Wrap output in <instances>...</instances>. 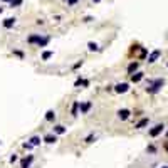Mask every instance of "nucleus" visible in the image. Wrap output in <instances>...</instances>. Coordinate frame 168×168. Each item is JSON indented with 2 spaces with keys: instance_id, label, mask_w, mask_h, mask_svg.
Returning <instances> with one entry per match:
<instances>
[{
  "instance_id": "1",
  "label": "nucleus",
  "mask_w": 168,
  "mask_h": 168,
  "mask_svg": "<svg viewBox=\"0 0 168 168\" xmlns=\"http://www.w3.org/2000/svg\"><path fill=\"white\" fill-rule=\"evenodd\" d=\"M148 83L151 84V86H150V88H146V93H150V94H155V93H158V91L163 88L165 81H163V79H155V81H148Z\"/></svg>"
},
{
  "instance_id": "2",
  "label": "nucleus",
  "mask_w": 168,
  "mask_h": 168,
  "mask_svg": "<svg viewBox=\"0 0 168 168\" xmlns=\"http://www.w3.org/2000/svg\"><path fill=\"white\" fill-rule=\"evenodd\" d=\"M128 89H130V84L128 83H121V84H116L114 86V91L118 94H123V93H126Z\"/></svg>"
},
{
  "instance_id": "3",
  "label": "nucleus",
  "mask_w": 168,
  "mask_h": 168,
  "mask_svg": "<svg viewBox=\"0 0 168 168\" xmlns=\"http://www.w3.org/2000/svg\"><path fill=\"white\" fill-rule=\"evenodd\" d=\"M163 128H165L163 125H156L155 128H151V130H150V136H151V138H155V136H158V135H161Z\"/></svg>"
},
{
  "instance_id": "4",
  "label": "nucleus",
  "mask_w": 168,
  "mask_h": 168,
  "mask_svg": "<svg viewBox=\"0 0 168 168\" xmlns=\"http://www.w3.org/2000/svg\"><path fill=\"white\" fill-rule=\"evenodd\" d=\"M79 108H81V114H88L89 109L93 108V103H91V101H86L83 104H79Z\"/></svg>"
},
{
  "instance_id": "5",
  "label": "nucleus",
  "mask_w": 168,
  "mask_h": 168,
  "mask_svg": "<svg viewBox=\"0 0 168 168\" xmlns=\"http://www.w3.org/2000/svg\"><path fill=\"white\" fill-rule=\"evenodd\" d=\"M32 161H34V155H29V156H25V158L20 161V168H29V167L32 165Z\"/></svg>"
},
{
  "instance_id": "6",
  "label": "nucleus",
  "mask_w": 168,
  "mask_h": 168,
  "mask_svg": "<svg viewBox=\"0 0 168 168\" xmlns=\"http://www.w3.org/2000/svg\"><path fill=\"white\" fill-rule=\"evenodd\" d=\"M44 141L47 143V145H54V143L57 141V136H56L54 133H49V135H46V136H44Z\"/></svg>"
},
{
  "instance_id": "7",
  "label": "nucleus",
  "mask_w": 168,
  "mask_h": 168,
  "mask_svg": "<svg viewBox=\"0 0 168 168\" xmlns=\"http://www.w3.org/2000/svg\"><path fill=\"white\" fill-rule=\"evenodd\" d=\"M49 42H51V37H49V35H41L39 42H37V46H39V47H46Z\"/></svg>"
},
{
  "instance_id": "8",
  "label": "nucleus",
  "mask_w": 168,
  "mask_h": 168,
  "mask_svg": "<svg viewBox=\"0 0 168 168\" xmlns=\"http://www.w3.org/2000/svg\"><path fill=\"white\" fill-rule=\"evenodd\" d=\"M130 114H131V111L130 109H119L118 111V118H119V119H128V118H130Z\"/></svg>"
},
{
  "instance_id": "9",
  "label": "nucleus",
  "mask_w": 168,
  "mask_h": 168,
  "mask_svg": "<svg viewBox=\"0 0 168 168\" xmlns=\"http://www.w3.org/2000/svg\"><path fill=\"white\" fill-rule=\"evenodd\" d=\"M15 17H9V19H5V20H4V27H5V29H12V27L15 25Z\"/></svg>"
},
{
  "instance_id": "10",
  "label": "nucleus",
  "mask_w": 168,
  "mask_h": 168,
  "mask_svg": "<svg viewBox=\"0 0 168 168\" xmlns=\"http://www.w3.org/2000/svg\"><path fill=\"white\" fill-rule=\"evenodd\" d=\"M160 56H161V52H160V51H153V52L150 54V57H148V62H150V64H153V62H155V61H156L158 57H160Z\"/></svg>"
},
{
  "instance_id": "11",
  "label": "nucleus",
  "mask_w": 168,
  "mask_h": 168,
  "mask_svg": "<svg viewBox=\"0 0 168 168\" xmlns=\"http://www.w3.org/2000/svg\"><path fill=\"white\" fill-rule=\"evenodd\" d=\"M39 39H41V34H32V35L27 37V42H29V44H37Z\"/></svg>"
},
{
  "instance_id": "12",
  "label": "nucleus",
  "mask_w": 168,
  "mask_h": 168,
  "mask_svg": "<svg viewBox=\"0 0 168 168\" xmlns=\"http://www.w3.org/2000/svg\"><path fill=\"white\" fill-rule=\"evenodd\" d=\"M79 113V101H74L72 103V108H71V114L72 116H77Z\"/></svg>"
},
{
  "instance_id": "13",
  "label": "nucleus",
  "mask_w": 168,
  "mask_h": 168,
  "mask_svg": "<svg viewBox=\"0 0 168 168\" xmlns=\"http://www.w3.org/2000/svg\"><path fill=\"white\" fill-rule=\"evenodd\" d=\"M64 133H66V128H64L62 125L54 126V135H64Z\"/></svg>"
},
{
  "instance_id": "14",
  "label": "nucleus",
  "mask_w": 168,
  "mask_h": 168,
  "mask_svg": "<svg viewBox=\"0 0 168 168\" xmlns=\"http://www.w3.org/2000/svg\"><path fill=\"white\" fill-rule=\"evenodd\" d=\"M146 125H148V118H143V119H140L136 123V126H135V128H136V130H141V128H145Z\"/></svg>"
},
{
  "instance_id": "15",
  "label": "nucleus",
  "mask_w": 168,
  "mask_h": 168,
  "mask_svg": "<svg viewBox=\"0 0 168 168\" xmlns=\"http://www.w3.org/2000/svg\"><path fill=\"white\" fill-rule=\"evenodd\" d=\"M138 66H140V64H138V62H131V64H130V66H128V74H133V72H136V71H138Z\"/></svg>"
},
{
  "instance_id": "16",
  "label": "nucleus",
  "mask_w": 168,
  "mask_h": 168,
  "mask_svg": "<svg viewBox=\"0 0 168 168\" xmlns=\"http://www.w3.org/2000/svg\"><path fill=\"white\" fill-rule=\"evenodd\" d=\"M143 79V72H135V74H131V81L133 83H140Z\"/></svg>"
},
{
  "instance_id": "17",
  "label": "nucleus",
  "mask_w": 168,
  "mask_h": 168,
  "mask_svg": "<svg viewBox=\"0 0 168 168\" xmlns=\"http://www.w3.org/2000/svg\"><path fill=\"white\" fill-rule=\"evenodd\" d=\"M88 49H89L91 52H96V51H99V46L96 42H88Z\"/></svg>"
},
{
  "instance_id": "18",
  "label": "nucleus",
  "mask_w": 168,
  "mask_h": 168,
  "mask_svg": "<svg viewBox=\"0 0 168 168\" xmlns=\"http://www.w3.org/2000/svg\"><path fill=\"white\" fill-rule=\"evenodd\" d=\"M46 119H47V121H54V119H56V113H54L52 109H49L47 113H46Z\"/></svg>"
},
{
  "instance_id": "19",
  "label": "nucleus",
  "mask_w": 168,
  "mask_h": 168,
  "mask_svg": "<svg viewBox=\"0 0 168 168\" xmlns=\"http://www.w3.org/2000/svg\"><path fill=\"white\" fill-rule=\"evenodd\" d=\"M30 145L32 146H39V145H41V138L39 136H32L30 138Z\"/></svg>"
},
{
  "instance_id": "20",
  "label": "nucleus",
  "mask_w": 168,
  "mask_h": 168,
  "mask_svg": "<svg viewBox=\"0 0 168 168\" xmlns=\"http://www.w3.org/2000/svg\"><path fill=\"white\" fill-rule=\"evenodd\" d=\"M52 51H46V52H44V54H42V61H47V59H51V57H52Z\"/></svg>"
},
{
  "instance_id": "21",
  "label": "nucleus",
  "mask_w": 168,
  "mask_h": 168,
  "mask_svg": "<svg viewBox=\"0 0 168 168\" xmlns=\"http://www.w3.org/2000/svg\"><path fill=\"white\" fill-rule=\"evenodd\" d=\"M24 4V0H10V7H20Z\"/></svg>"
},
{
  "instance_id": "22",
  "label": "nucleus",
  "mask_w": 168,
  "mask_h": 168,
  "mask_svg": "<svg viewBox=\"0 0 168 168\" xmlns=\"http://www.w3.org/2000/svg\"><path fill=\"white\" fill-rule=\"evenodd\" d=\"M94 133H91V135H88V136H86V140H84V141H86V143H93V141H94Z\"/></svg>"
},
{
  "instance_id": "23",
  "label": "nucleus",
  "mask_w": 168,
  "mask_h": 168,
  "mask_svg": "<svg viewBox=\"0 0 168 168\" xmlns=\"http://www.w3.org/2000/svg\"><path fill=\"white\" fill-rule=\"evenodd\" d=\"M66 2H67V5H69V7H72V5H76V4H77L79 0H66Z\"/></svg>"
},
{
  "instance_id": "24",
  "label": "nucleus",
  "mask_w": 168,
  "mask_h": 168,
  "mask_svg": "<svg viewBox=\"0 0 168 168\" xmlns=\"http://www.w3.org/2000/svg\"><path fill=\"white\" fill-rule=\"evenodd\" d=\"M83 81H84V79L77 77V79H76V83H74V86H76V88H77V86H81V84H83Z\"/></svg>"
},
{
  "instance_id": "25",
  "label": "nucleus",
  "mask_w": 168,
  "mask_h": 168,
  "mask_svg": "<svg viewBox=\"0 0 168 168\" xmlns=\"http://www.w3.org/2000/svg\"><path fill=\"white\" fill-rule=\"evenodd\" d=\"M14 54H15V56H17V57H24V52H22V51H14Z\"/></svg>"
},
{
  "instance_id": "26",
  "label": "nucleus",
  "mask_w": 168,
  "mask_h": 168,
  "mask_svg": "<svg viewBox=\"0 0 168 168\" xmlns=\"http://www.w3.org/2000/svg\"><path fill=\"white\" fill-rule=\"evenodd\" d=\"M22 146L25 148V150H32V148H34V146H32V145H30V143H24Z\"/></svg>"
},
{
  "instance_id": "27",
  "label": "nucleus",
  "mask_w": 168,
  "mask_h": 168,
  "mask_svg": "<svg viewBox=\"0 0 168 168\" xmlns=\"http://www.w3.org/2000/svg\"><path fill=\"white\" fill-rule=\"evenodd\" d=\"M81 66H83V61H79V62H76V64L72 66V69H79Z\"/></svg>"
},
{
  "instance_id": "28",
  "label": "nucleus",
  "mask_w": 168,
  "mask_h": 168,
  "mask_svg": "<svg viewBox=\"0 0 168 168\" xmlns=\"http://www.w3.org/2000/svg\"><path fill=\"white\" fill-rule=\"evenodd\" d=\"M9 161H10V163H15V161H17V155H12V156H10V160H9Z\"/></svg>"
},
{
  "instance_id": "29",
  "label": "nucleus",
  "mask_w": 168,
  "mask_h": 168,
  "mask_svg": "<svg viewBox=\"0 0 168 168\" xmlns=\"http://www.w3.org/2000/svg\"><path fill=\"white\" fill-rule=\"evenodd\" d=\"M148 151H150V153H155V146H148Z\"/></svg>"
},
{
  "instance_id": "30",
  "label": "nucleus",
  "mask_w": 168,
  "mask_h": 168,
  "mask_svg": "<svg viewBox=\"0 0 168 168\" xmlns=\"http://www.w3.org/2000/svg\"><path fill=\"white\" fill-rule=\"evenodd\" d=\"M93 2H94V4H101V2H103V0H93Z\"/></svg>"
},
{
  "instance_id": "31",
  "label": "nucleus",
  "mask_w": 168,
  "mask_h": 168,
  "mask_svg": "<svg viewBox=\"0 0 168 168\" xmlns=\"http://www.w3.org/2000/svg\"><path fill=\"white\" fill-rule=\"evenodd\" d=\"M2 12H4V9H2V7H0V14H2Z\"/></svg>"
},
{
  "instance_id": "32",
  "label": "nucleus",
  "mask_w": 168,
  "mask_h": 168,
  "mask_svg": "<svg viewBox=\"0 0 168 168\" xmlns=\"http://www.w3.org/2000/svg\"><path fill=\"white\" fill-rule=\"evenodd\" d=\"M2 2H10V0H2Z\"/></svg>"
},
{
  "instance_id": "33",
  "label": "nucleus",
  "mask_w": 168,
  "mask_h": 168,
  "mask_svg": "<svg viewBox=\"0 0 168 168\" xmlns=\"http://www.w3.org/2000/svg\"><path fill=\"white\" fill-rule=\"evenodd\" d=\"M165 148H167V150H168V143H167V146H165Z\"/></svg>"
},
{
  "instance_id": "34",
  "label": "nucleus",
  "mask_w": 168,
  "mask_h": 168,
  "mask_svg": "<svg viewBox=\"0 0 168 168\" xmlns=\"http://www.w3.org/2000/svg\"><path fill=\"white\" fill-rule=\"evenodd\" d=\"M167 136H168V133H167Z\"/></svg>"
},
{
  "instance_id": "35",
  "label": "nucleus",
  "mask_w": 168,
  "mask_h": 168,
  "mask_svg": "<svg viewBox=\"0 0 168 168\" xmlns=\"http://www.w3.org/2000/svg\"><path fill=\"white\" fill-rule=\"evenodd\" d=\"M165 168H168V167H165Z\"/></svg>"
}]
</instances>
